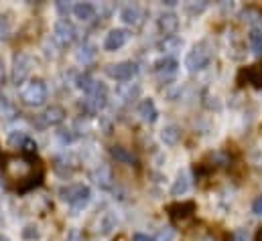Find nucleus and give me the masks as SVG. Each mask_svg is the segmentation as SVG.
<instances>
[{
    "label": "nucleus",
    "mask_w": 262,
    "mask_h": 241,
    "mask_svg": "<svg viewBox=\"0 0 262 241\" xmlns=\"http://www.w3.org/2000/svg\"><path fill=\"white\" fill-rule=\"evenodd\" d=\"M189 186H191V182H189V177H187L185 173H181V175L177 177V181H175V184H173L171 192H173L175 197H179V195H185V192L189 190Z\"/></svg>",
    "instance_id": "nucleus-21"
},
{
    "label": "nucleus",
    "mask_w": 262,
    "mask_h": 241,
    "mask_svg": "<svg viewBox=\"0 0 262 241\" xmlns=\"http://www.w3.org/2000/svg\"><path fill=\"white\" fill-rule=\"evenodd\" d=\"M211 57H213V51H211L209 43H207V41H201V43H197L195 47L187 53V57H185V67H187L191 73L201 71V69H205V67L211 63Z\"/></svg>",
    "instance_id": "nucleus-3"
},
{
    "label": "nucleus",
    "mask_w": 262,
    "mask_h": 241,
    "mask_svg": "<svg viewBox=\"0 0 262 241\" xmlns=\"http://www.w3.org/2000/svg\"><path fill=\"white\" fill-rule=\"evenodd\" d=\"M242 20H246V22H250V25H260L262 14L258 10H254V8H246V10L242 12Z\"/></svg>",
    "instance_id": "nucleus-28"
},
{
    "label": "nucleus",
    "mask_w": 262,
    "mask_h": 241,
    "mask_svg": "<svg viewBox=\"0 0 262 241\" xmlns=\"http://www.w3.org/2000/svg\"><path fill=\"white\" fill-rule=\"evenodd\" d=\"M195 241H224V237L220 233H215V231H203Z\"/></svg>",
    "instance_id": "nucleus-30"
},
{
    "label": "nucleus",
    "mask_w": 262,
    "mask_h": 241,
    "mask_svg": "<svg viewBox=\"0 0 262 241\" xmlns=\"http://www.w3.org/2000/svg\"><path fill=\"white\" fill-rule=\"evenodd\" d=\"M20 100L25 106L31 108H39L47 102V85L43 79H33L29 81V85H25V89L20 91Z\"/></svg>",
    "instance_id": "nucleus-4"
},
{
    "label": "nucleus",
    "mask_w": 262,
    "mask_h": 241,
    "mask_svg": "<svg viewBox=\"0 0 262 241\" xmlns=\"http://www.w3.org/2000/svg\"><path fill=\"white\" fill-rule=\"evenodd\" d=\"M0 241H8V239H6V237H4V235H0Z\"/></svg>",
    "instance_id": "nucleus-37"
},
{
    "label": "nucleus",
    "mask_w": 262,
    "mask_h": 241,
    "mask_svg": "<svg viewBox=\"0 0 262 241\" xmlns=\"http://www.w3.org/2000/svg\"><path fill=\"white\" fill-rule=\"evenodd\" d=\"M132 241H155V239L148 237V235H144V233H136V235L132 237Z\"/></svg>",
    "instance_id": "nucleus-35"
},
{
    "label": "nucleus",
    "mask_w": 262,
    "mask_h": 241,
    "mask_svg": "<svg viewBox=\"0 0 262 241\" xmlns=\"http://www.w3.org/2000/svg\"><path fill=\"white\" fill-rule=\"evenodd\" d=\"M252 211H254V215H262V195L256 197V201L252 203Z\"/></svg>",
    "instance_id": "nucleus-33"
},
{
    "label": "nucleus",
    "mask_w": 262,
    "mask_h": 241,
    "mask_svg": "<svg viewBox=\"0 0 262 241\" xmlns=\"http://www.w3.org/2000/svg\"><path fill=\"white\" fill-rule=\"evenodd\" d=\"M39 237V229H37V225H27L25 229H23V239H37Z\"/></svg>",
    "instance_id": "nucleus-29"
},
{
    "label": "nucleus",
    "mask_w": 262,
    "mask_h": 241,
    "mask_svg": "<svg viewBox=\"0 0 262 241\" xmlns=\"http://www.w3.org/2000/svg\"><path fill=\"white\" fill-rule=\"evenodd\" d=\"M138 116L146 124H155L157 118H159V110H157L155 102L152 100H142L140 106H138Z\"/></svg>",
    "instance_id": "nucleus-15"
},
{
    "label": "nucleus",
    "mask_w": 262,
    "mask_h": 241,
    "mask_svg": "<svg viewBox=\"0 0 262 241\" xmlns=\"http://www.w3.org/2000/svg\"><path fill=\"white\" fill-rule=\"evenodd\" d=\"M173 237H175L173 229H165V231L159 235V241H173Z\"/></svg>",
    "instance_id": "nucleus-34"
},
{
    "label": "nucleus",
    "mask_w": 262,
    "mask_h": 241,
    "mask_svg": "<svg viewBox=\"0 0 262 241\" xmlns=\"http://www.w3.org/2000/svg\"><path fill=\"white\" fill-rule=\"evenodd\" d=\"M66 241H81V231H79V229H71V231L67 233Z\"/></svg>",
    "instance_id": "nucleus-31"
},
{
    "label": "nucleus",
    "mask_w": 262,
    "mask_h": 241,
    "mask_svg": "<svg viewBox=\"0 0 262 241\" xmlns=\"http://www.w3.org/2000/svg\"><path fill=\"white\" fill-rule=\"evenodd\" d=\"M16 116H18V114H16L14 104H12L8 98L0 95V120H14Z\"/></svg>",
    "instance_id": "nucleus-20"
},
{
    "label": "nucleus",
    "mask_w": 262,
    "mask_h": 241,
    "mask_svg": "<svg viewBox=\"0 0 262 241\" xmlns=\"http://www.w3.org/2000/svg\"><path fill=\"white\" fill-rule=\"evenodd\" d=\"M248 41H250V49L254 55L262 57V31L258 29H252L250 35H248Z\"/></svg>",
    "instance_id": "nucleus-22"
},
{
    "label": "nucleus",
    "mask_w": 262,
    "mask_h": 241,
    "mask_svg": "<svg viewBox=\"0 0 262 241\" xmlns=\"http://www.w3.org/2000/svg\"><path fill=\"white\" fill-rule=\"evenodd\" d=\"M118 241H124V237H120V239H118Z\"/></svg>",
    "instance_id": "nucleus-38"
},
{
    "label": "nucleus",
    "mask_w": 262,
    "mask_h": 241,
    "mask_svg": "<svg viewBox=\"0 0 262 241\" xmlns=\"http://www.w3.org/2000/svg\"><path fill=\"white\" fill-rule=\"evenodd\" d=\"M110 154H112V158L116 160V162H122V164H136V156L128 152L126 148H122V146H114L112 150H110Z\"/></svg>",
    "instance_id": "nucleus-19"
},
{
    "label": "nucleus",
    "mask_w": 262,
    "mask_h": 241,
    "mask_svg": "<svg viewBox=\"0 0 262 241\" xmlns=\"http://www.w3.org/2000/svg\"><path fill=\"white\" fill-rule=\"evenodd\" d=\"M179 29V18L175 12H163L159 16V31L165 35V37H173Z\"/></svg>",
    "instance_id": "nucleus-12"
},
{
    "label": "nucleus",
    "mask_w": 262,
    "mask_h": 241,
    "mask_svg": "<svg viewBox=\"0 0 262 241\" xmlns=\"http://www.w3.org/2000/svg\"><path fill=\"white\" fill-rule=\"evenodd\" d=\"M155 71L159 73V75H173L175 71H177V61L173 59V57H163V59H159L155 63Z\"/></svg>",
    "instance_id": "nucleus-18"
},
{
    "label": "nucleus",
    "mask_w": 262,
    "mask_h": 241,
    "mask_svg": "<svg viewBox=\"0 0 262 241\" xmlns=\"http://www.w3.org/2000/svg\"><path fill=\"white\" fill-rule=\"evenodd\" d=\"M181 45H183L181 39H177V37H165V41L161 43V49L165 53H175L177 49H181Z\"/></svg>",
    "instance_id": "nucleus-24"
},
{
    "label": "nucleus",
    "mask_w": 262,
    "mask_h": 241,
    "mask_svg": "<svg viewBox=\"0 0 262 241\" xmlns=\"http://www.w3.org/2000/svg\"><path fill=\"white\" fill-rule=\"evenodd\" d=\"M244 79H246V83H252L254 87H262V67L260 65H252V67L242 69L238 81L242 83Z\"/></svg>",
    "instance_id": "nucleus-14"
},
{
    "label": "nucleus",
    "mask_w": 262,
    "mask_h": 241,
    "mask_svg": "<svg viewBox=\"0 0 262 241\" xmlns=\"http://www.w3.org/2000/svg\"><path fill=\"white\" fill-rule=\"evenodd\" d=\"M2 175L8 186L25 192L37 186L43 179V164L29 154L8 156L2 162Z\"/></svg>",
    "instance_id": "nucleus-1"
},
{
    "label": "nucleus",
    "mask_w": 262,
    "mask_h": 241,
    "mask_svg": "<svg viewBox=\"0 0 262 241\" xmlns=\"http://www.w3.org/2000/svg\"><path fill=\"white\" fill-rule=\"evenodd\" d=\"M33 59L27 55V53H18L16 57H14V63H12V81L18 85V83H23L29 75H31V71H33Z\"/></svg>",
    "instance_id": "nucleus-6"
},
{
    "label": "nucleus",
    "mask_w": 262,
    "mask_h": 241,
    "mask_svg": "<svg viewBox=\"0 0 262 241\" xmlns=\"http://www.w3.org/2000/svg\"><path fill=\"white\" fill-rule=\"evenodd\" d=\"M27 140H29V136H27L25 132H12V134L8 136V144H10L12 148H20V150H23V146H25Z\"/></svg>",
    "instance_id": "nucleus-27"
},
{
    "label": "nucleus",
    "mask_w": 262,
    "mask_h": 241,
    "mask_svg": "<svg viewBox=\"0 0 262 241\" xmlns=\"http://www.w3.org/2000/svg\"><path fill=\"white\" fill-rule=\"evenodd\" d=\"M114 227H116V215L108 211V213L102 217V221H100V229H102V233H110Z\"/></svg>",
    "instance_id": "nucleus-26"
},
{
    "label": "nucleus",
    "mask_w": 262,
    "mask_h": 241,
    "mask_svg": "<svg viewBox=\"0 0 262 241\" xmlns=\"http://www.w3.org/2000/svg\"><path fill=\"white\" fill-rule=\"evenodd\" d=\"M232 241H248V233L244 229H238L234 235H232Z\"/></svg>",
    "instance_id": "nucleus-32"
},
{
    "label": "nucleus",
    "mask_w": 262,
    "mask_h": 241,
    "mask_svg": "<svg viewBox=\"0 0 262 241\" xmlns=\"http://www.w3.org/2000/svg\"><path fill=\"white\" fill-rule=\"evenodd\" d=\"M4 83V61L0 57V85Z\"/></svg>",
    "instance_id": "nucleus-36"
},
{
    "label": "nucleus",
    "mask_w": 262,
    "mask_h": 241,
    "mask_svg": "<svg viewBox=\"0 0 262 241\" xmlns=\"http://www.w3.org/2000/svg\"><path fill=\"white\" fill-rule=\"evenodd\" d=\"M63 118H66V110H63L61 106H51V108H47L43 114H39L33 122H35L37 128H49V126L61 124Z\"/></svg>",
    "instance_id": "nucleus-9"
},
{
    "label": "nucleus",
    "mask_w": 262,
    "mask_h": 241,
    "mask_svg": "<svg viewBox=\"0 0 262 241\" xmlns=\"http://www.w3.org/2000/svg\"><path fill=\"white\" fill-rule=\"evenodd\" d=\"M96 85H98V81H94V77H92L90 73H83V75L77 77V87L83 89V93H90Z\"/></svg>",
    "instance_id": "nucleus-23"
},
{
    "label": "nucleus",
    "mask_w": 262,
    "mask_h": 241,
    "mask_svg": "<svg viewBox=\"0 0 262 241\" xmlns=\"http://www.w3.org/2000/svg\"><path fill=\"white\" fill-rule=\"evenodd\" d=\"M73 14L81 20V22H90L96 18V6L90 4V2H77L73 6Z\"/></svg>",
    "instance_id": "nucleus-16"
},
{
    "label": "nucleus",
    "mask_w": 262,
    "mask_h": 241,
    "mask_svg": "<svg viewBox=\"0 0 262 241\" xmlns=\"http://www.w3.org/2000/svg\"><path fill=\"white\" fill-rule=\"evenodd\" d=\"M130 39V33L126 29H112L108 35H106V41H104V49L106 51H118L122 49Z\"/></svg>",
    "instance_id": "nucleus-10"
},
{
    "label": "nucleus",
    "mask_w": 262,
    "mask_h": 241,
    "mask_svg": "<svg viewBox=\"0 0 262 241\" xmlns=\"http://www.w3.org/2000/svg\"><path fill=\"white\" fill-rule=\"evenodd\" d=\"M10 35H12V22H10L8 14L0 12V41L2 39H10Z\"/></svg>",
    "instance_id": "nucleus-25"
},
{
    "label": "nucleus",
    "mask_w": 262,
    "mask_h": 241,
    "mask_svg": "<svg viewBox=\"0 0 262 241\" xmlns=\"http://www.w3.org/2000/svg\"><path fill=\"white\" fill-rule=\"evenodd\" d=\"M195 213V203H175L169 207V215L173 221H183L187 217H191Z\"/></svg>",
    "instance_id": "nucleus-13"
},
{
    "label": "nucleus",
    "mask_w": 262,
    "mask_h": 241,
    "mask_svg": "<svg viewBox=\"0 0 262 241\" xmlns=\"http://www.w3.org/2000/svg\"><path fill=\"white\" fill-rule=\"evenodd\" d=\"M59 197L61 201H66L67 205H71L73 209H81L90 203L92 190L88 184H67L59 188Z\"/></svg>",
    "instance_id": "nucleus-2"
},
{
    "label": "nucleus",
    "mask_w": 262,
    "mask_h": 241,
    "mask_svg": "<svg viewBox=\"0 0 262 241\" xmlns=\"http://www.w3.org/2000/svg\"><path fill=\"white\" fill-rule=\"evenodd\" d=\"M179 138H181V128L175 126V124L165 126L163 132H161V140H163L167 146H175V144L179 142Z\"/></svg>",
    "instance_id": "nucleus-17"
},
{
    "label": "nucleus",
    "mask_w": 262,
    "mask_h": 241,
    "mask_svg": "<svg viewBox=\"0 0 262 241\" xmlns=\"http://www.w3.org/2000/svg\"><path fill=\"white\" fill-rule=\"evenodd\" d=\"M108 104V89L104 83H98L90 93H88V100H85V110L88 112H100L102 108H106Z\"/></svg>",
    "instance_id": "nucleus-8"
},
{
    "label": "nucleus",
    "mask_w": 262,
    "mask_h": 241,
    "mask_svg": "<svg viewBox=\"0 0 262 241\" xmlns=\"http://www.w3.org/2000/svg\"><path fill=\"white\" fill-rule=\"evenodd\" d=\"M120 18H122L126 25L140 27V25L144 22V10H142L138 4H128V6H124V8H122Z\"/></svg>",
    "instance_id": "nucleus-11"
},
{
    "label": "nucleus",
    "mask_w": 262,
    "mask_h": 241,
    "mask_svg": "<svg viewBox=\"0 0 262 241\" xmlns=\"http://www.w3.org/2000/svg\"><path fill=\"white\" fill-rule=\"evenodd\" d=\"M75 37H77V33H75V27L66 20V18H61V20H57V25H55V29H53V41L59 45V47H69L73 41H75Z\"/></svg>",
    "instance_id": "nucleus-5"
},
{
    "label": "nucleus",
    "mask_w": 262,
    "mask_h": 241,
    "mask_svg": "<svg viewBox=\"0 0 262 241\" xmlns=\"http://www.w3.org/2000/svg\"><path fill=\"white\" fill-rule=\"evenodd\" d=\"M106 73L116 81H130L132 77L138 73V65L132 63V61H122V63H116V65H108Z\"/></svg>",
    "instance_id": "nucleus-7"
}]
</instances>
